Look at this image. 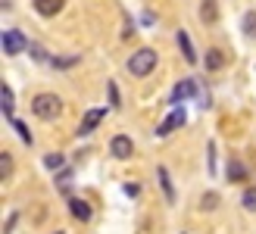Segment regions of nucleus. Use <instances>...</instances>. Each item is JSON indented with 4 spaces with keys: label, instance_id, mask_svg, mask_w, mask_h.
<instances>
[{
    "label": "nucleus",
    "instance_id": "nucleus-19",
    "mask_svg": "<svg viewBox=\"0 0 256 234\" xmlns=\"http://www.w3.org/2000/svg\"><path fill=\"white\" fill-rule=\"evenodd\" d=\"M54 69H72V66H78V56H54V62H50Z\"/></svg>",
    "mask_w": 256,
    "mask_h": 234
},
{
    "label": "nucleus",
    "instance_id": "nucleus-4",
    "mask_svg": "<svg viewBox=\"0 0 256 234\" xmlns=\"http://www.w3.org/2000/svg\"><path fill=\"white\" fill-rule=\"evenodd\" d=\"M110 153L116 156V160H132V153H134V140L128 138V134H116L110 140Z\"/></svg>",
    "mask_w": 256,
    "mask_h": 234
},
{
    "label": "nucleus",
    "instance_id": "nucleus-13",
    "mask_svg": "<svg viewBox=\"0 0 256 234\" xmlns=\"http://www.w3.org/2000/svg\"><path fill=\"white\" fill-rule=\"evenodd\" d=\"M0 103H4V119L12 122V103H16V97H12V90H10L6 84L0 88Z\"/></svg>",
    "mask_w": 256,
    "mask_h": 234
},
{
    "label": "nucleus",
    "instance_id": "nucleus-10",
    "mask_svg": "<svg viewBox=\"0 0 256 234\" xmlns=\"http://www.w3.org/2000/svg\"><path fill=\"white\" fill-rule=\"evenodd\" d=\"M156 178H160V188H162L166 203H175V188H172V181H169V168H166V166H156Z\"/></svg>",
    "mask_w": 256,
    "mask_h": 234
},
{
    "label": "nucleus",
    "instance_id": "nucleus-11",
    "mask_svg": "<svg viewBox=\"0 0 256 234\" xmlns=\"http://www.w3.org/2000/svg\"><path fill=\"white\" fill-rule=\"evenodd\" d=\"M200 19L206 25H216L219 22V4L216 0H200Z\"/></svg>",
    "mask_w": 256,
    "mask_h": 234
},
{
    "label": "nucleus",
    "instance_id": "nucleus-17",
    "mask_svg": "<svg viewBox=\"0 0 256 234\" xmlns=\"http://www.w3.org/2000/svg\"><path fill=\"white\" fill-rule=\"evenodd\" d=\"M240 25H244V34H247V38H253V41H256V10L244 12V22H240Z\"/></svg>",
    "mask_w": 256,
    "mask_h": 234
},
{
    "label": "nucleus",
    "instance_id": "nucleus-3",
    "mask_svg": "<svg viewBox=\"0 0 256 234\" xmlns=\"http://www.w3.org/2000/svg\"><path fill=\"white\" fill-rule=\"evenodd\" d=\"M184 119H188V112H184V106H175L169 116H166V119L156 125V134L160 138H166V134H172L175 132V128H182L184 125Z\"/></svg>",
    "mask_w": 256,
    "mask_h": 234
},
{
    "label": "nucleus",
    "instance_id": "nucleus-5",
    "mask_svg": "<svg viewBox=\"0 0 256 234\" xmlns=\"http://www.w3.org/2000/svg\"><path fill=\"white\" fill-rule=\"evenodd\" d=\"M28 47V41H25V34L22 32H4V54L6 56H16V54H22V50Z\"/></svg>",
    "mask_w": 256,
    "mask_h": 234
},
{
    "label": "nucleus",
    "instance_id": "nucleus-1",
    "mask_svg": "<svg viewBox=\"0 0 256 234\" xmlns=\"http://www.w3.org/2000/svg\"><path fill=\"white\" fill-rule=\"evenodd\" d=\"M153 69H156V50L153 47H140L128 56V75L134 78H147Z\"/></svg>",
    "mask_w": 256,
    "mask_h": 234
},
{
    "label": "nucleus",
    "instance_id": "nucleus-21",
    "mask_svg": "<svg viewBox=\"0 0 256 234\" xmlns=\"http://www.w3.org/2000/svg\"><path fill=\"white\" fill-rule=\"evenodd\" d=\"M240 203H244V210H247V212H256V188L244 190V197H240Z\"/></svg>",
    "mask_w": 256,
    "mask_h": 234
},
{
    "label": "nucleus",
    "instance_id": "nucleus-18",
    "mask_svg": "<svg viewBox=\"0 0 256 234\" xmlns=\"http://www.w3.org/2000/svg\"><path fill=\"white\" fill-rule=\"evenodd\" d=\"M244 178H247L244 162H228V181H244Z\"/></svg>",
    "mask_w": 256,
    "mask_h": 234
},
{
    "label": "nucleus",
    "instance_id": "nucleus-23",
    "mask_svg": "<svg viewBox=\"0 0 256 234\" xmlns=\"http://www.w3.org/2000/svg\"><path fill=\"white\" fill-rule=\"evenodd\" d=\"M10 172H12V160H10V156L4 153V156H0V175H4V178H6Z\"/></svg>",
    "mask_w": 256,
    "mask_h": 234
},
{
    "label": "nucleus",
    "instance_id": "nucleus-14",
    "mask_svg": "<svg viewBox=\"0 0 256 234\" xmlns=\"http://www.w3.org/2000/svg\"><path fill=\"white\" fill-rule=\"evenodd\" d=\"M203 62H206V69H210V72H219V69L225 66V56L212 47V50H206V60H203Z\"/></svg>",
    "mask_w": 256,
    "mask_h": 234
},
{
    "label": "nucleus",
    "instance_id": "nucleus-16",
    "mask_svg": "<svg viewBox=\"0 0 256 234\" xmlns=\"http://www.w3.org/2000/svg\"><path fill=\"white\" fill-rule=\"evenodd\" d=\"M44 166L50 168V172H62L66 160H62V153H47V156H44Z\"/></svg>",
    "mask_w": 256,
    "mask_h": 234
},
{
    "label": "nucleus",
    "instance_id": "nucleus-6",
    "mask_svg": "<svg viewBox=\"0 0 256 234\" xmlns=\"http://www.w3.org/2000/svg\"><path fill=\"white\" fill-rule=\"evenodd\" d=\"M100 119H106V110H100V106H97V110H88V112L82 116V125H78V134H82V138H84V134H91V132H94V128L100 125Z\"/></svg>",
    "mask_w": 256,
    "mask_h": 234
},
{
    "label": "nucleus",
    "instance_id": "nucleus-9",
    "mask_svg": "<svg viewBox=\"0 0 256 234\" xmlns=\"http://www.w3.org/2000/svg\"><path fill=\"white\" fill-rule=\"evenodd\" d=\"M69 212L78 218V222H91V218H94L91 203H84V200H78V197H69Z\"/></svg>",
    "mask_w": 256,
    "mask_h": 234
},
{
    "label": "nucleus",
    "instance_id": "nucleus-15",
    "mask_svg": "<svg viewBox=\"0 0 256 234\" xmlns=\"http://www.w3.org/2000/svg\"><path fill=\"white\" fill-rule=\"evenodd\" d=\"M28 54H32V60H34V62H41V66H44V62H54V56H50L41 44H28Z\"/></svg>",
    "mask_w": 256,
    "mask_h": 234
},
{
    "label": "nucleus",
    "instance_id": "nucleus-8",
    "mask_svg": "<svg viewBox=\"0 0 256 234\" xmlns=\"http://www.w3.org/2000/svg\"><path fill=\"white\" fill-rule=\"evenodd\" d=\"M197 94V82L194 78H184V82H178L175 84V90H172V103H182V100H188V97H194Z\"/></svg>",
    "mask_w": 256,
    "mask_h": 234
},
{
    "label": "nucleus",
    "instance_id": "nucleus-12",
    "mask_svg": "<svg viewBox=\"0 0 256 234\" xmlns=\"http://www.w3.org/2000/svg\"><path fill=\"white\" fill-rule=\"evenodd\" d=\"M62 4L66 0H34V10H38V16H56V12L62 10Z\"/></svg>",
    "mask_w": 256,
    "mask_h": 234
},
{
    "label": "nucleus",
    "instance_id": "nucleus-27",
    "mask_svg": "<svg viewBox=\"0 0 256 234\" xmlns=\"http://www.w3.org/2000/svg\"><path fill=\"white\" fill-rule=\"evenodd\" d=\"M56 234H66V231H56Z\"/></svg>",
    "mask_w": 256,
    "mask_h": 234
},
{
    "label": "nucleus",
    "instance_id": "nucleus-2",
    "mask_svg": "<svg viewBox=\"0 0 256 234\" xmlns=\"http://www.w3.org/2000/svg\"><path fill=\"white\" fill-rule=\"evenodd\" d=\"M32 112L38 116V119H56V116L62 112V100L56 97V94H47V90H44V94H38L34 100H32Z\"/></svg>",
    "mask_w": 256,
    "mask_h": 234
},
{
    "label": "nucleus",
    "instance_id": "nucleus-22",
    "mask_svg": "<svg viewBox=\"0 0 256 234\" xmlns=\"http://www.w3.org/2000/svg\"><path fill=\"white\" fill-rule=\"evenodd\" d=\"M12 128H16V132H19V138L25 140V144H34V140H32V132H28V128H25V122H22V119H12Z\"/></svg>",
    "mask_w": 256,
    "mask_h": 234
},
{
    "label": "nucleus",
    "instance_id": "nucleus-20",
    "mask_svg": "<svg viewBox=\"0 0 256 234\" xmlns=\"http://www.w3.org/2000/svg\"><path fill=\"white\" fill-rule=\"evenodd\" d=\"M216 206H219V194L216 190H206L200 197V210H216Z\"/></svg>",
    "mask_w": 256,
    "mask_h": 234
},
{
    "label": "nucleus",
    "instance_id": "nucleus-25",
    "mask_svg": "<svg viewBox=\"0 0 256 234\" xmlns=\"http://www.w3.org/2000/svg\"><path fill=\"white\" fill-rule=\"evenodd\" d=\"M122 190L128 194V197H138V194H140V184H138V181H128V184H125Z\"/></svg>",
    "mask_w": 256,
    "mask_h": 234
},
{
    "label": "nucleus",
    "instance_id": "nucleus-7",
    "mask_svg": "<svg viewBox=\"0 0 256 234\" xmlns=\"http://www.w3.org/2000/svg\"><path fill=\"white\" fill-rule=\"evenodd\" d=\"M175 41H178V50H182L184 62H188V66H194V62H197V54H194V44H190V34L182 28V32L175 34Z\"/></svg>",
    "mask_w": 256,
    "mask_h": 234
},
{
    "label": "nucleus",
    "instance_id": "nucleus-26",
    "mask_svg": "<svg viewBox=\"0 0 256 234\" xmlns=\"http://www.w3.org/2000/svg\"><path fill=\"white\" fill-rule=\"evenodd\" d=\"M210 172H216V147L210 144Z\"/></svg>",
    "mask_w": 256,
    "mask_h": 234
},
{
    "label": "nucleus",
    "instance_id": "nucleus-24",
    "mask_svg": "<svg viewBox=\"0 0 256 234\" xmlns=\"http://www.w3.org/2000/svg\"><path fill=\"white\" fill-rule=\"evenodd\" d=\"M110 103H112V106H119V84L116 82H110Z\"/></svg>",
    "mask_w": 256,
    "mask_h": 234
}]
</instances>
